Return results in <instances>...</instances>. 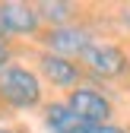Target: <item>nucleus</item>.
Masks as SVG:
<instances>
[{
  "mask_svg": "<svg viewBox=\"0 0 130 133\" xmlns=\"http://www.w3.org/2000/svg\"><path fill=\"white\" fill-rule=\"evenodd\" d=\"M0 105L29 111L41 105V79L22 63H10L0 73Z\"/></svg>",
  "mask_w": 130,
  "mask_h": 133,
  "instance_id": "obj_1",
  "label": "nucleus"
},
{
  "mask_svg": "<svg viewBox=\"0 0 130 133\" xmlns=\"http://www.w3.org/2000/svg\"><path fill=\"white\" fill-rule=\"evenodd\" d=\"M63 105H67L76 117H83L86 124H111V114H114V105H111V98L99 89L92 86H79L73 92H67V98H63Z\"/></svg>",
  "mask_w": 130,
  "mask_h": 133,
  "instance_id": "obj_2",
  "label": "nucleus"
},
{
  "mask_svg": "<svg viewBox=\"0 0 130 133\" xmlns=\"http://www.w3.org/2000/svg\"><path fill=\"white\" fill-rule=\"evenodd\" d=\"M38 38H41V44H44V51H51V54H57V57H67V60L83 57L89 48L95 44L92 32L83 29V25H57V29L41 32Z\"/></svg>",
  "mask_w": 130,
  "mask_h": 133,
  "instance_id": "obj_3",
  "label": "nucleus"
},
{
  "mask_svg": "<svg viewBox=\"0 0 130 133\" xmlns=\"http://www.w3.org/2000/svg\"><path fill=\"white\" fill-rule=\"evenodd\" d=\"M79 60H83V70H89L99 79H121L130 70V60L118 44H102V41H95Z\"/></svg>",
  "mask_w": 130,
  "mask_h": 133,
  "instance_id": "obj_4",
  "label": "nucleus"
},
{
  "mask_svg": "<svg viewBox=\"0 0 130 133\" xmlns=\"http://www.w3.org/2000/svg\"><path fill=\"white\" fill-rule=\"evenodd\" d=\"M38 70H41V76H44L48 86H54V89H60V92L79 89V86H83V73H86L76 60L57 57V54H51V51H41V54H38Z\"/></svg>",
  "mask_w": 130,
  "mask_h": 133,
  "instance_id": "obj_5",
  "label": "nucleus"
},
{
  "mask_svg": "<svg viewBox=\"0 0 130 133\" xmlns=\"http://www.w3.org/2000/svg\"><path fill=\"white\" fill-rule=\"evenodd\" d=\"M0 29L6 35H38L41 16L35 3H22V0H3L0 3Z\"/></svg>",
  "mask_w": 130,
  "mask_h": 133,
  "instance_id": "obj_6",
  "label": "nucleus"
},
{
  "mask_svg": "<svg viewBox=\"0 0 130 133\" xmlns=\"http://www.w3.org/2000/svg\"><path fill=\"white\" fill-rule=\"evenodd\" d=\"M44 127L48 133H92L95 130V124H86L83 117H76L63 102H54L44 108Z\"/></svg>",
  "mask_w": 130,
  "mask_h": 133,
  "instance_id": "obj_7",
  "label": "nucleus"
},
{
  "mask_svg": "<svg viewBox=\"0 0 130 133\" xmlns=\"http://www.w3.org/2000/svg\"><path fill=\"white\" fill-rule=\"evenodd\" d=\"M41 22H51V29L57 25H70L73 13H76V3H67V0H41V3H35Z\"/></svg>",
  "mask_w": 130,
  "mask_h": 133,
  "instance_id": "obj_8",
  "label": "nucleus"
},
{
  "mask_svg": "<svg viewBox=\"0 0 130 133\" xmlns=\"http://www.w3.org/2000/svg\"><path fill=\"white\" fill-rule=\"evenodd\" d=\"M10 57H13V51H10V44H6V41H0V73H3L6 66H10Z\"/></svg>",
  "mask_w": 130,
  "mask_h": 133,
  "instance_id": "obj_9",
  "label": "nucleus"
},
{
  "mask_svg": "<svg viewBox=\"0 0 130 133\" xmlns=\"http://www.w3.org/2000/svg\"><path fill=\"white\" fill-rule=\"evenodd\" d=\"M92 133H130L127 127H118V124H102V127H95Z\"/></svg>",
  "mask_w": 130,
  "mask_h": 133,
  "instance_id": "obj_10",
  "label": "nucleus"
},
{
  "mask_svg": "<svg viewBox=\"0 0 130 133\" xmlns=\"http://www.w3.org/2000/svg\"><path fill=\"white\" fill-rule=\"evenodd\" d=\"M0 133H19V130H10V127H0Z\"/></svg>",
  "mask_w": 130,
  "mask_h": 133,
  "instance_id": "obj_11",
  "label": "nucleus"
}]
</instances>
